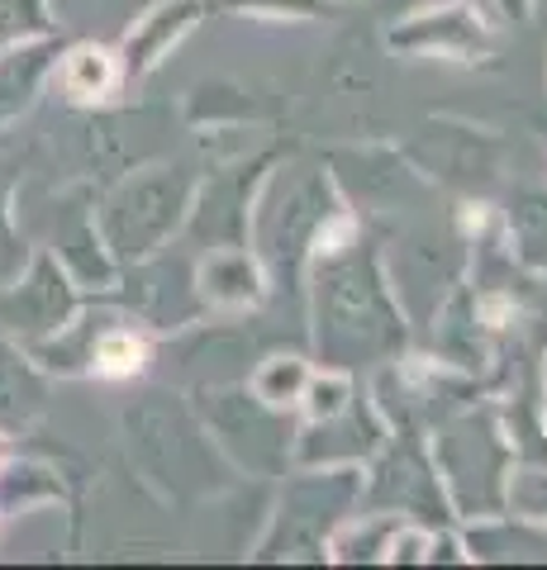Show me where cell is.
<instances>
[{"instance_id":"6","label":"cell","mask_w":547,"mask_h":570,"mask_svg":"<svg viewBox=\"0 0 547 570\" xmlns=\"http://www.w3.org/2000/svg\"><path fill=\"white\" fill-rule=\"evenodd\" d=\"M138 366H144V343H138L134 333L115 328L96 343V371L100 376H134Z\"/></svg>"},{"instance_id":"8","label":"cell","mask_w":547,"mask_h":570,"mask_svg":"<svg viewBox=\"0 0 547 570\" xmlns=\"http://www.w3.org/2000/svg\"><path fill=\"white\" fill-rule=\"evenodd\" d=\"M343 395H348V381H314L310 385V414L314 419H329V414H339L343 409Z\"/></svg>"},{"instance_id":"7","label":"cell","mask_w":547,"mask_h":570,"mask_svg":"<svg viewBox=\"0 0 547 570\" xmlns=\"http://www.w3.org/2000/svg\"><path fill=\"white\" fill-rule=\"evenodd\" d=\"M300 385H305V366L281 356V362H267V371L257 376V395L272 400V404H286L300 395Z\"/></svg>"},{"instance_id":"1","label":"cell","mask_w":547,"mask_h":570,"mask_svg":"<svg viewBox=\"0 0 547 570\" xmlns=\"http://www.w3.org/2000/svg\"><path fill=\"white\" fill-rule=\"evenodd\" d=\"M43 67H48L43 48L10 43L6 52H0V124H10L29 105L33 86H39V77H43Z\"/></svg>"},{"instance_id":"3","label":"cell","mask_w":547,"mask_h":570,"mask_svg":"<svg viewBox=\"0 0 547 570\" xmlns=\"http://www.w3.org/2000/svg\"><path fill=\"white\" fill-rule=\"evenodd\" d=\"M115 81H119V71H115V58H110L105 48L81 43V48L67 52V62H62V86H67L72 96L100 100V96L115 91Z\"/></svg>"},{"instance_id":"2","label":"cell","mask_w":547,"mask_h":570,"mask_svg":"<svg viewBox=\"0 0 547 570\" xmlns=\"http://www.w3.org/2000/svg\"><path fill=\"white\" fill-rule=\"evenodd\" d=\"M39 409V381L25 366V356L0 337V428L25 423Z\"/></svg>"},{"instance_id":"4","label":"cell","mask_w":547,"mask_h":570,"mask_svg":"<svg viewBox=\"0 0 547 570\" xmlns=\"http://www.w3.org/2000/svg\"><path fill=\"white\" fill-rule=\"evenodd\" d=\"M39 499H58V485L43 466H29V461H0V513L10 509H29Z\"/></svg>"},{"instance_id":"5","label":"cell","mask_w":547,"mask_h":570,"mask_svg":"<svg viewBox=\"0 0 547 570\" xmlns=\"http://www.w3.org/2000/svg\"><path fill=\"white\" fill-rule=\"evenodd\" d=\"M62 281H52V266L39 262L33 266V276L20 285V314L29 318V324H39V328H52L62 318V291H58Z\"/></svg>"}]
</instances>
